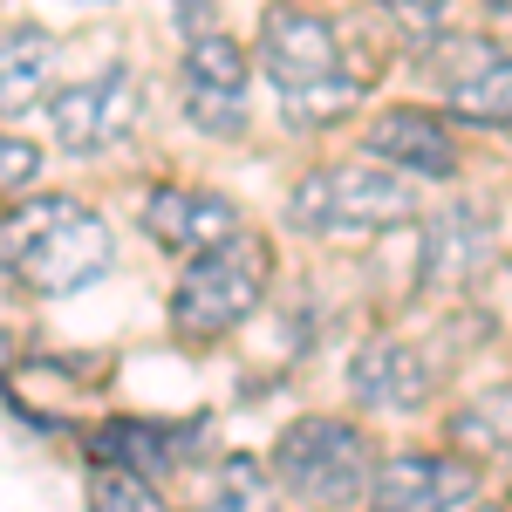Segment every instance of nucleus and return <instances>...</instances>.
<instances>
[{"label": "nucleus", "instance_id": "obj_21", "mask_svg": "<svg viewBox=\"0 0 512 512\" xmlns=\"http://www.w3.org/2000/svg\"><path fill=\"white\" fill-rule=\"evenodd\" d=\"M478 512H499V506H478Z\"/></svg>", "mask_w": 512, "mask_h": 512}, {"label": "nucleus", "instance_id": "obj_8", "mask_svg": "<svg viewBox=\"0 0 512 512\" xmlns=\"http://www.w3.org/2000/svg\"><path fill=\"white\" fill-rule=\"evenodd\" d=\"M48 123H55V144L76 151V158L110 151L137 123V76L117 62V69H96V76H82V82H62L48 96Z\"/></svg>", "mask_w": 512, "mask_h": 512}, {"label": "nucleus", "instance_id": "obj_1", "mask_svg": "<svg viewBox=\"0 0 512 512\" xmlns=\"http://www.w3.org/2000/svg\"><path fill=\"white\" fill-rule=\"evenodd\" d=\"M117 239L82 198H28L0 219V274H14L28 294H76L110 274Z\"/></svg>", "mask_w": 512, "mask_h": 512}, {"label": "nucleus", "instance_id": "obj_19", "mask_svg": "<svg viewBox=\"0 0 512 512\" xmlns=\"http://www.w3.org/2000/svg\"><path fill=\"white\" fill-rule=\"evenodd\" d=\"M41 171V151L28 144V137H14V130H0V198L7 192H28Z\"/></svg>", "mask_w": 512, "mask_h": 512}, {"label": "nucleus", "instance_id": "obj_20", "mask_svg": "<svg viewBox=\"0 0 512 512\" xmlns=\"http://www.w3.org/2000/svg\"><path fill=\"white\" fill-rule=\"evenodd\" d=\"M0 376H7V328H0Z\"/></svg>", "mask_w": 512, "mask_h": 512}, {"label": "nucleus", "instance_id": "obj_17", "mask_svg": "<svg viewBox=\"0 0 512 512\" xmlns=\"http://www.w3.org/2000/svg\"><path fill=\"white\" fill-rule=\"evenodd\" d=\"M444 431L472 458H512V390H485L444 417Z\"/></svg>", "mask_w": 512, "mask_h": 512}, {"label": "nucleus", "instance_id": "obj_5", "mask_svg": "<svg viewBox=\"0 0 512 512\" xmlns=\"http://www.w3.org/2000/svg\"><path fill=\"white\" fill-rule=\"evenodd\" d=\"M260 294H267V246L253 233H239L226 246L185 260V274L171 287V328L185 342H219L260 308Z\"/></svg>", "mask_w": 512, "mask_h": 512}, {"label": "nucleus", "instance_id": "obj_10", "mask_svg": "<svg viewBox=\"0 0 512 512\" xmlns=\"http://www.w3.org/2000/svg\"><path fill=\"white\" fill-rule=\"evenodd\" d=\"M144 233L158 239L164 253H212V246H226L239 239V205L226 192H205V185H158V192L144 198Z\"/></svg>", "mask_w": 512, "mask_h": 512}, {"label": "nucleus", "instance_id": "obj_13", "mask_svg": "<svg viewBox=\"0 0 512 512\" xmlns=\"http://www.w3.org/2000/svg\"><path fill=\"white\" fill-rule=\"evenodd\" d=\"M55 69H62V41L21 21V28H0V123L21 117L55 96Z\"/></svg>", "mask_w": 512, "mask_h": 512}, {"label": "nucleus", "instance_id": "obj_4", "mask_svg": "<svg viewBox=\"0 0 512 512\" xmlns=\"http://www.w3.org/2000/svg\"><path fill=\"white\" fill-rule=\"evenodd\" d=\"M417 219V185H403V171H369V164H328V171H308L294 198H287V226L315 239H362L383 233V226H403Z\"/></svg>", "mask_w": 512, "mask_h": 512}, {"label": "nucleus", "instance_id": "obj_11", "mask_svg": "<svg viewBox=\"0 0 512 512\" xmlns=\"http://www.w3.org/2000/svg\"><path fill=\"white\" fill-rule=\"evenodd\" d=\"M369 158L410 171V178H451L458 171V137L444 130V110H417V103H390L369 123Z\"/></svg>", "mask_w": 512, "mask_h": 512}, {"label": "nucleus", "instance_id": "obj_18", "mask_svg": "<svg viewBox=\"0 0 512 512\" xmlns=\"http://www.w3.org/2000/svg\"><path fill=\"white\" fill-rule=\"evenodd\" d=\"M89 512H171L164 492L130 465H89Z\"/></svg>", "mask_w": 512, "mask_h": 512}, {"label": "nucleus", "instance_id": "obj_3", "mask_svg": "<svg viewBox=\"0 0 512 512\" xmlns=\"http://www.w3.org/2000/svg\"><path fill=\"white\" fill-rule=\"evenodd\" d=\"M274 478L301 499L308 512H349L369 506V485H376V451L369 437L342 424V417H294L274 444Z\"/></svg>", "mask_w": 512, "mask_h": 512}, {"label": "nucleus", "instance_id": "obj_16", "mask_svg": "<svg viewBox=\"0 0 512 512\" xmlns=\"http://www.w3.org/2000/svg\"><path fill=\"white\" fill-rule=\"evenodd\" d=\"M198 512H280V492H274V465H260V458H219L212 472H205V499Z\"/></svg>", "mask_w": 512, "mask_h": 512}, {"label": "nucleus", "instance_id": "obj_2", "mask_svg": "<svg viewBox=\"0 0 512 512\" xmlns=\"http://www.w3.org/2000/svg\"><path fill=\"white\" fill-rule=\"evenodd\" d=\"M260 76L274 82L280 110L294 123H335L355 103V76L342 62V41L301 0H280V7L260 14Z\"/></svg>", "mask_w": 512, "mask_h": 512}, {"label": "nucleus", "instance_id": "obj_9", "mask_svg": "<svg viewBox=\"0 0 512 512\" xmlns=\"http://www.w3.org/2000/svg\"><path fill=\"white\" fill-rule=\"evenodd\" d=\"M478 492L472 458H444V451H396L376 465L369 512H458Z\"/></svg>", "mask_w": 512, "mask_h": 512}, {"label": "nucleus", "instance_id": "obj_22", "mask_svg": "<svg viewBox=\"0 0 512 512\" xmlns=\"http://www.w3.org/2000/svg\"><path fill=\"white\" fill-rule=\"evenodd\" d=\"M89 7H96V0H89Z\"/></svg>", "mask_w": 512, "mask_h": 512}, {"label": "nucleus", "instance_id": "obj_14", "mask_svg": "<svg viewBox=\"0 0 512 512\" xmlns=\"http://www.w3.org/2000/svg\"><path fill=\"white\" fill-rule=\"evenodd\" d=\"M485 253H492V219L478 205H444V219H431V233H424L417 280L424 287H465L485 267Z\"/></svg>", "mask_w": 512, "mask_h": 512}, {"label": "nucleus", "instance_id": "obj_6", "mask_svg": "<svg viewBox=\"0 0 512 512\" xmlns=\"http://www.w3.org/2000/svg\"><path fill=\"white\" fill-rule=\"evenodd\" d=\"M424 82L444 96V117L512 123V48H499L492 35L424 41Z\"/></svg>", "mask_w": 512, "mask_h": 512}, {"label": "nucleus", "instance_id": "obj_12", "mask_svg": "<svg viewBox=\"0 0 512 512\" xmlns=\"http://www.w3.org/2000/svg\"><path fill=\"white\" fill-rule=\"evenodd\" d=\"M349 396L369 403V410H424L431 369H424V355L410 349V342L376 335V342H362L355 362H349Z\"/></svg>", "mask_w": 512, "mask_h": 512}, {"label": "nucleus", "instance_id": "obj_15", "mask_svg": "<svg viewBox=\"0 0 512 512\" xmlns=\"http://www.w3.org/2000/svg\"><path fill=\"white\" fill-rule=\"evenodd\" d=\"M198 424L185 431H171V424H144V417H117V424H103L96 431V465H130V472H171V465H185V451H192Z\"/></svg>", "mask_w": 512, "mask_h": 512}, {"label": "nucleus", "instance_id": "obj_7", "mask_svg": "<svg viewBox=\"0 0 512 512\" xmlns=\"http://www.w3.org/2000/svg\"><path fill=\"white\" fill-rule=\"evenodd\" d=\"M246 48L233 35H198L185 41V62H178V110L192 130L205 137H246Z\"/></svg>", "mask_w": 512, "mask_h": 512}]
</instances>
